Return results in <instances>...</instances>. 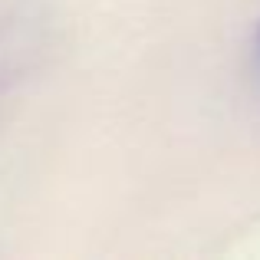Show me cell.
Wrapping results in <instances>:
<instances>
[{
    "label": "cell",
    "instance_id": "6da1fadb",
    "mask_svg": "<svg viewBox=\"0 0 260 260\" xmlns=\"http://www.w3.org/2000/svg\"><path fill=\"white\" fill-rule=\"evenodd\" d=\"M257 56H260V26H257Z\"/></svg>",
    "mask_w": 260,
    "mask_h": 260
}]
</instances>
